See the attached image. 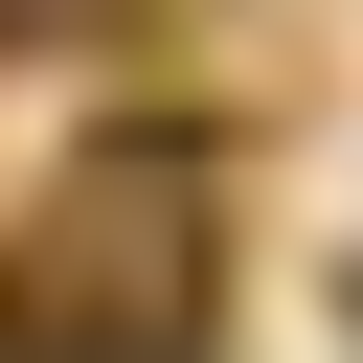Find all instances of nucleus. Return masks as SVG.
<instances>
[{
    "mask_svg": "<svg viewBox=\"0 0 363 363\" xmlns=\"http://www.w3.org/2000/svg\"><path fill=\"white\" fill-rule=\"evenodd\" d=\"M227 295V204L182 159H68L0 227V340H182Z\"/></svg>",
    "mask_w": 363,
    "mask_h": 363,
    "instance_id": "obj_1",
    "label": "nucleus"
}]
</instances>
